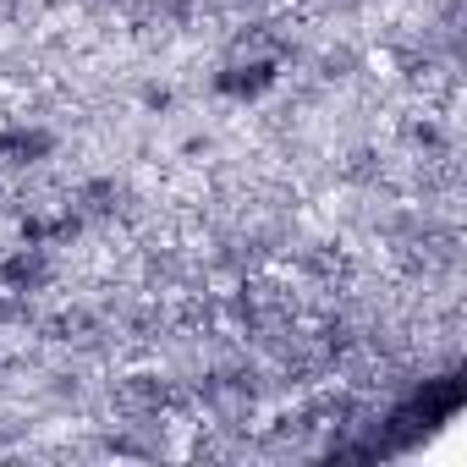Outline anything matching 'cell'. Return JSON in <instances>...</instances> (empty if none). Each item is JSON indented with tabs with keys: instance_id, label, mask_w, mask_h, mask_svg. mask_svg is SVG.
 Listing matches in <instances>:
<instances>
[{
	"instance_id": "obj_1",
	"label": "cell",
	"mask_w": 467,
	"mask_h": 467,
	"mask_svg": "<svg viewBox=\"0 0 467 467\" xmlns=\"http://www.w3.org/2000/svg\"><path fill=\"white\" fill-rule=\"evenodd\" d=\"M275 83H281V61H275V56H237V61H225V67L209 78V88H214L220 99H237V105L265 99Z\"/></svg>"
},
{
	"instance_id": "obj_2",
	"label": "cell",
	"mask_w": 467,
	"mask_h": 467,
	"mask_svg": "<svg viewBox=\"0 0 467 467\" xmlns=\"http://www.w3.org/2000/svg\"><path fill=\"white\" fill-rule=\"evenodd\" d=\"M56 281V265H50V248H28L17 243L12 254H0V292L12 297H34Z\"/></svg>"
},
{
	"instance_id": "obj_3",
	"label": "cell",
	"mask_w": 467,
	"mask_h": 467,
	"mask_svg": "<svg viewBox=\"0 0 467 467\" xmlns=\"http://www.w3.org/2000/svg\"><path fill=\"white\" fill-rule=\"evenodd\" d=\"M56 154V132L50 127H28V121H17V127H0V165H45Z\"/></svg>"
},
{
	"instance_id": "obj_4",
	"label": "cell",
	"mask_w": 467,
	"mask_h": 467,
	"mask_svg": "<svg viewBox=\"0 0 467 467\" xmlns=\"http://www.w3.org/2000/svg\"><path fill=\"white\" fill-rule=\"evenodd\" d=\"M78 209H83L88 220H105V214H116V209H121V187H116L110 176H94V182H83V187H78Z\"/></svg>"
},
{
	"instance_id": "obj_5",
	"label": "cell",
	"mask_w": 467,
	"mask_h": 467,
	"mask_svg": "<svg viewBox=\"0 0 467 467\" xmlns=\"http://www.w3.org/2000/svg\"><path fill=\"white\" fill-rule=\"evenodd\" d=\"M17 243H28V248H56V214H39V209L17 214Z\"/></svg>"
},
{
	"instance_id": "obj_6",
	"label": "cell",
	"mask_w": 467,
	"mask_h": 467,
	"mask_svg": "<svg viewBox=\"0 0 467 467\" xmlns=\"http://www.w3.org/2000/svg\"><path fill=\"white\" fill-rule=\"evenodd\" d=\"M138 105H143L149 116H165V110L176 105V94H171L165 83H143V88H138Z\"/></svg>"
},
{
	"instance_id": "obj_7",
	"label": "cell",
	"mask_w": 467,
	"mask_h": 467,
	"mask_svg": "<svg viewBox=\"0 0 467 467\" xmlns=\"http://www.w3.org/2000/svg\"><path fill=\"white\" fill-rule=\"evenodd\" d=\"M407 138H412L418 149H429V154H440V149H445V127H440V121H412V127H407Z\"/></svg>"
},
{
	"instance_id": "obj_8",
	"label": "cell",
	"mask_w": 467,
	"mask_h": 467,
	"mask_svg": "<svg viewBox=\"0 0 467 467\" xmlns=\"http://www.w3.org/2000/svg\"><path fill=\"white\" fill-rule=\"evenodd\" d=\"M154 12L182 28V23H192V0H154Z\"/></svg>"
},
{
	"instance_id": "obj_9",
	"label": "cell",
	"mask_w": 467,
	"mask_h": 467,
	"mask_svg": "<svg viewBox=\"0 0 467 467\" xmlns=\"http://www.w3.org/2000/svg\"><path fill=\"white\" fill-rule=\"evenodd\" d=\"M352 67H358V56H352V50H330V56H325V78H347Z\"/></svg>"
},
{
	"instance_id": "obj_10",
	"label": "cell",
	"mask_w": 467,
	"mask_h": 467,
	"mask_svg": "<svg viewBox=\"0 0 467 467\" xmlns=\"http://www.w3.org/2000/svg\"><path fill=\"white\" fill-rule=\"evenodd\" d=\"M17 319H28V308H23L12 292H0V330H6V325H17Z\"/></svg>"
}]
</instances>
